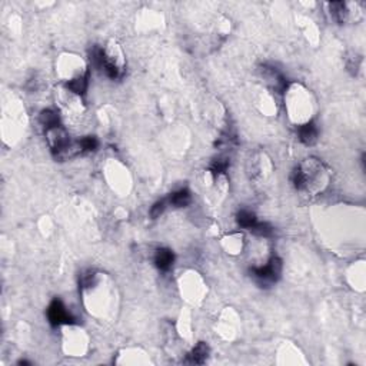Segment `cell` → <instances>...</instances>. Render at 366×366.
I'll return each mask as SVG.
<instances>
[{"instance_id":"7","label":"cell","mask_w":366,"mask_h":366,"mask_svg":"<svg viewBox=\"0 0 366 366\" xmlns=\"http://www.w3.org/2000/svg\"><path fill=\"white\" fill-rule=\"evenodd\" d=\"M39 120H40V123L43 125V128L46 129V132H49L52 131V129H56L59 126H62V125H60V117H59V114H57L55 110H52V109L43 110L40 113Z\"/></svg>"},{"instance_id":"3","label":"cell","mask_w":366,"mask_h":366,"mask_svg":"<svg viewBox=\"0 0 366 366\" xmlns=\"http://www.w3.org/2000/svg\"><path fill=\"white\" fill-rule=\"evenodd\" d=\"M173 262H175V253L172 252L171 249H168V248H160V249L156 251L155 265L159 270H162V272L171 270Z\"/></svg>"},{"instance_id":"9","label":"cell","mask_w":366,"mask_h":366,"mask_svg":"<svg viewBox=\"0 0 366 366\" xmlns=\"http://www.w3.org/2000/svg\"><path fill=\"white\" fill-rule=\"evenodd\" d=\"M236 222H237V225L240 228L251 230L258 223V219H256V215L253 212L240 211L237 213V216H236Z\"/></svg>"},{"instance_id":"14","label":"cell","mask_w":366,"mask_h":366,"mask_svg":"<svg viewBox=\"0 0 366 366\" xmlns=\"http://www.w3.org/2000/svg\"><path fill=\"white\" fill-rule=\"evenodd\" d=\"M165 209H166V202H165V200L156 202V204L150 208V218H152V219L160 218V215L165 212Z\"/></svg>"},{"instance_id":"4","label":"cell","mask_w":366,"mask_h":366,"mask_svg":"<svg viewBox=\"0 0 366 366\" xmlns=\"http://www.w3.org/2000/svg\"><path fill=\"white\" fill-rule=\"evenodd\" d=\"M208 355H209V346L205 342H199L195 348L192 349V352L187 355L185 362L190 363V365H202V363L206 362Z\"/></svg>"},{"instance_id":"15","label":"cell","mask_w":366,"mask_h":366,"mask_svg":"<svg viewBox=\"0 0 366 366\" xmlns=\"http://www.w3.org/2000/svg\"><path fill=\"white\" fill-rule=\"evenodd\" d=\"M95 272L93 270H88V272H85V273H82L80 275V286L82 288H89V286L93 285V282H95Z\"/></svg>"},{"instance_id":"5","label":"cell","mask_w":366,"mask_h":366,"mask_svg":"<svg viewBox=\"0 0 366 366\" xmlns=\"http://www.w3.org/2000/svg\"><path fill=\"white\" fill-rule=\"evenodd\" d=\"M298 135H299V140L303 145H306V146L313 145L317 140V128L315 122L310 120V122L302 125L298 129Z\"/></svg>"},{"instance_id":"13","label":"cell","mask_w":366,"mask_h":366,"mask_svg":"<svg viewBox=\"0 0 366 366\" xmlns=\"http://www.w3.org/2000/svg\"><path fill=\"white\" fill-rule=\"evenodd\" d=\"M229 168V160L228 159H223V157H219V159H215L213 163L211 166V171L213 175H222V173H226Z\"/></svg>"},{"instance_id":"11","label":"cell","mask_w":366,"mask_h":366,"mask_svg":"<svg viewBox=\"0 0 366 366\" xmlns=\"http://www.w3.org/2000/svg\"><path fill=\"white\" fill-rule=\"evenodd\" d=\"M99 146L98 139L95 136H86V138L80 139L77 142V149L79 153H89V152H95Z\"/></svg>"},{"instance_id":"1","label":"cell","mask_w":366,"mask_h":366,"mask_svg":"<svg viewBox=\"0 0 366 366\" xmlns=\"http://www.w3.org/2000/svg\"><path fill=\"white\" fill-rule=\"evenodd\" d=\"M283 263L279 256H272L265 266H258V268L251 269L252 276L256 279V282H259L261 285H270L279 280L280 273H282Z\"/></svg>"},{"instance_id":"16","label":"cell","mask_w":366,"mask_h":366,"mask_svg":"<svg viewBox=\"0 0 366 366\" xmlns=\"http://www.w3.org/2000/svg\"><path fill=\"white\" fill-rule=\"evenodd\" d=\"M19 365H30V362H27V360H19Z\"/></svg>"},{"instance_id":"6","label":"cell","mask_w":366,"mask_h":366,"mask_svg":"<svg viewBox=\"0 0 366 366\" xmlns=\"http://www.w3.org/2000/svg\"><path fill=\"white\" fill-rule=\"evenodd\" d=\"M89 77H90V72L89 70H86L85 74L74 77L73 80L69 82L66 86H67V89L72 90V92L76 93V95H85L86 90H88V86H89Z\"/></svg>"},{"instance_id":"10","label":"cell","mask_w":366,"mask_h":366,"mask_svg":"<svg viewBox=\"0 0 366 366\" xmlns=\"http://www.w3.org/2000/svg\"><path fill=\"white\" fill-rule=\"evenodd\" d=\"M331 15L338 23H343L346 19V5L343 2H332L329 3Z\"/></svg>"},{"instance_id":"8","label":"cell","mask_w":366,"mask_h":366,"mask_svg":"<svg viewBox=\"0 0 366 366\" xmlns=\"http://www.w3.org/2000/svg\"><path fill=\"white\" fill-rule=\"evenodd\" d=\"M169 202L176 208H185L187 205L192 202V195H190V190L189 189H180L178 192L172 193L169 197Z\"/></svg>"},{"instance_id":"2","label":"cell","mask_w":366,"mask_h":366,"mask_svg":"<svg viewBox=\"0 0 366 366\" xmlns=\"http://www.w3.org/2000/svg\"><path fill=\"white\" fill-rule=\"evenodd\" d=\"M48 319L52 326L74 323V317L69 313V310L66 309V306L60 299H53L50 302L49 308H48Z\"/></svg>"},{"instance_id":"12","label":"cell","mask_w":366,"mask_h":366,"mask_svg":"<svg viewBox=\"0 0 366 366\" xmlns=\"http://www.w3.org/2000/svg\"><path fill=\"white\" fill-rule=\"evenodd\" d=\"M251 232H252L253 235L261 236V237H269V236L273 235V228L266 222H259L258 220V223L251 229Z\"/></svg>"}]
</instances>
